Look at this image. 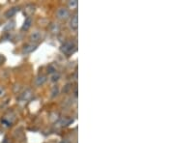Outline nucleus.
Here are the masks:
<instances>
[{"label":"nucleus","mask_w":174,"mask_h":143,"mask_svg":"<svg viewBox=\"0 0 174 143\" xmlns=\"http://www.w3.org/2000/svg\"><path fill=\"white\" fill-rule=\"evenodd\" d=\"M61 143H68L67 141H62V142H61Z\"/></svg>","instance_id":"ddd939ff"},{"label":"nucleus","mask_w":174,"mask_h":143,"mask_svg":"<svg viewBox=\"0 0 174 143\" xmlns=\"http://www.w3.org/2000/svg\"><path fill=\"white\" fill-rule=\"evenodd\" d=\"M46 81V76H39L38 78H37V80H36V82H37V84L38 85H42L44 82Z\"/></svg>","instance_id":"6e6552de"},{"label":"nucleus","mask_w":174,"mask_h":143,"mask_svg":"<svg viewBox=\"0 0 174 143\" xmlns=\"http://www.w3.org/2000/svg\"><path fill=\"white\" fill-rule=\"evenodd\" d=\"M31 23H32L31 18H30V17H27V18L25 19V22H24V23H23L22 29V30H25V31H26V30H28V29L30 28V26H31Z\"/></svg>","instance_id":"423d86ee"},{"label":"nucleus","mask_w":174,"mask_h":143,"mask_svg":"<svg viewBox=\"0 0 174 143\" xmlns=\"http://www.w3.org/2000/svg\"><path fill=\"white\" fill-rule=\"evenodd\" d=\"M56 15H57V17L60 19H67L69 17V11L66 8H60L58 9Z\"/></svg>","instance_id":"f03ea898"},{"label":"nucleus","mask_w":174,"mask_h":143,"mask_svg":"<svg viewBox=\"0 0 174 143\" xmlns=\"http://www.w3.org/2000/svg\"><path fill=\"white\" fill-rule=\"evenodd\" d=\"M36 49V46L34 45H26L24 46V48H23V52H26V53H29V52H32L33 50Z\"/></svg>","instance_id":"0eeeda50"},{"label":"nucleus","mask_w":174,"mask_h":143,"mask_svg":"<svg viewBox=\"0 0 174 143\" xmlns=\"http://www.w3.org/2000/svg\"><path fill=\"white\" fill-rule=\"evenodd\" d=\"M52 26H53V28H52V33H57L58 31H59V26L57 25V23L55 24V23H53Z\"/></svg>","instance_id":"9b49d317"},{"label":"nucleus","mask_w":174,"mask_h":143,"mask_svg":"<svg viewBox=\"0 0 174 143\" xmlns=\"http://www.w3.org/2000/svg\"><path fill=\"white\" fill-rule=\"evenodd\" d=\"M17 11H18V8H17V7L10 9V10H8V11L5 13V17H8V18H9V17H12L13 16H15V14H16Z\"/></svg>","instance_id":"39448f33"},{"label":"nucleus","mask_w":174,"mask_h":143,"mask_svg":"<svg viewBox=\"0 0 174 143\" xmlns=\"http://www.w3.org/2000/svg\"><path fill=\"white\" fill-rule=\"evenodd\" d=\"M70 26H71V28L73 29V30H77V28H78V18H77V15H75L73 17H72V19H71V22H70Z\"/></svg>","instance_id":"7ed1b4c3"},{"label":"nucleus","mask_w":174,"mask_h":143,"mask_svg":"<svg viewBox=\"0 0 174 143\" xmlns=\"http://www.w3.org/2000/svg\"><path fill=\"white\" fill-rule=\"evenodd\" d=\"M41 38H42V35H41V33L39 31H35L31 34V36H30V40L32 41V42H38V41L41 40Z\"/></svg>","instance_id":"20e7f679"},{"label":"nucleus","mask_w":174,"mask_h":143,"mask_svg":"<svg viewBox=\"0 0 174 143\" xmlns=\"http://www.w3.org/2000/svg\"><path fill=\"white\" fill-rule=\"evenodd\" d=\"M77 50V46L71 42V41H68V42H65L62 46H61V52L63 53H65L66 55H71L76 52Z\"/></svg>","instance_id":"f257e3e1"},{"label":"nucleus","mask_w":174,"mask_h":143,"mask_svg":"<svg viewBox=\"0 0 174 143\" xmlns=\"http://www.w3.org/2000/svg\"><path fill=\"white\" fill-rule=\"evenodd\" d=\"M5 94H6V90H5V88H4V86L0 85V98L3 97Z\"/></svg>","instance_id":"f8f14e48"},{"label":"nucleus","mask_w":174,"mask_h":143,"mask_svg":"<svg viewBox=\"0 0 174 143\" xmlns=\"http://www.w3.org/2000/svg\"><path fill=\"white\" fill-rule=\"evenodd\" d=\"M69 6H70V8H72V9L77 8V0H74V1H70V2H69Z\"/></svg>","instance_id":"9d476101"},{"label":"nucleus","mask_w":174,"mask_h":143,"mask_svg":"<svg viewBox=\"0 0 174 143\" xmlns=\"http://www.w3.org/2000/svg\"><path fill=\"white\" fill-rule=\"evenodd\" d=\"M59 78H60V75L58 73H56V72L54 74L52 75V82H56V81L59 80Z\"/></svg>","instance_id":"1a4fd4ad"}]
</instances>
